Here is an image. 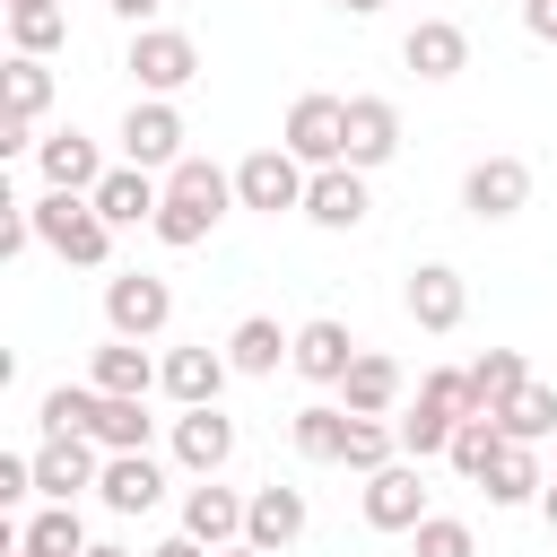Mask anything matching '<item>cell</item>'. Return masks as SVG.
I'll list each match as a JSON object with an SVG mask.
<instances>
[{"mask_svg":"<svg viewBox=\"0 0 557 557\" xmlns=\"http://www.w3.org/2000/svg\"><path fill=\"white\" fill-rule=\"evenodd\" d=\"M400 157V104L392 96H348V165L374 174Z\"/></svg>","mask_w":557,"mask_h":557,"instance_id":"9a60e30c","label":"cell"},{"mask_svg":"<svg viewBox=\"0 0 557 557\" xmlns=\"http://www.w3.org/2000/svg\"><path fill=\"white\" fill-rule=\"evenodd\" d=\"M287 357H296V331H278L270 313H244V322L226 331V366H235V374H278Z\"/></svg>","mask_w":557,"mask_h":557,"instance_id":"484cf974","label":"cell"},{"mask_svg":"<svg viewBox=\"0 0 557 557\" xmlns=\"http://www.w3.org/2000/svg\"><path fill=\"white\" fill-rule=\"evenodd\" d=\"M104 9H113V17L139 35V26H157V9H165V0H104Z\"/></svg>","mask_w":557,"mask_h":557,"instance_id":"60d3db41","label":"cell"},{"mask_svg":"<svg viewBox=\"0 0 557 557\" xmlns=\"http://www.w3.org/2000/svg\"><path fill=\"white\" fill-rule=\"evenodd\" d=\"M0 78H9V139H0V148H35V139H44V131H35V122H44V113H52V70H44V61H26V52H17V61H9V70H0Z\"/></svg>","mask_w":557,"mask_h":557,"instance_id":"603a6c76","label":"cell"},{"mask_svg":"<svg viewBox=\"0 0 557 557\" xmlns=\"http://www.w3.org/2000/svg\"><path fill=\"white\" fill-rule=\"evenodd\" d=\"M26 218H35V244H44L52 261H70V270H104V261H113V226L96 218V200L44 191V200H26Z\"/></svg>","mask_w":557,"mask_h":557,"instance_id":"7a4b0ae2","label":"cell"},{"mask_svg":"<svg viewBox=\"0 0 557 557\" xmlns=\"http://www.w3.org/2000/svg\"><path fill=\"white\" fill-rule=\"evenodd\" d=\"M122 70L139 78V96H183V87L200 78V44H191L183 26H139L131 52H122Z\"/></svg>","mask_w":557,"mask_h":557,"instance_id":"3957f363","label":"cell"},{"mask_svg":"<svg viewBox=\"0 0 557 557\" xmlns=\"http://www.w3.org/2000/svg\"><path fill=\"white\" fill-rule=\"evenodd\" d=\"M305 183H313V165H296L287 148H252V157L235 165V200H244V209H261V218L305 209Z\"/></svg>","mask_w":557,"mask_h":557,"instance_id":"8992f818","label":"cell"},{"mask_svg":"<svg viewBox=\"0 0 557 557\" xmlns=\"http://www.w3.org/2000/svg\"><path fill=\"white\" fill-rule=\"evenodd\" d=\"M278 148H287L296 165H313V174H322V165H348V96H296Z\"/></svg>","mask_w":557,"mask_h":557,"instance_id":"277c9868","label":"cell"},{"mask_svg":"<svg viewBox=\"0 0 557 557\" xmlns=\"http://www.w3.org/2000/svg\"><path fill=\"white\" fill-rule=\"evenodd\" d=\"M157 366H165V357H148V339H113V331H104V348L87 357V383H96L104 400H148V392H157Z\"/></svg>","mask_w":557,"mask_h":557,"instance_id":"5bb4252c","label":"cell"},{"mask_svg":"<svg viewBox=\"0 0 557 557\" xmlns=\"http://www.w3.org/2000/svg\"><path fill=\"white\" fill-rule=\"evenodd\" d=\"M157 209H165V183H157L148 165H113V174L96 183V218H104V226H157Z\"/></svg>","mask_w":557,"mask_h":557,"instance_id":"ac0fdd59","label":"cell"},{"mask_svg":"<svg viewBox=\"0 0 557 557\" xmlns=\"http://www.w3.org/2000/svg\"><path fill=\"white\" fill-rule=\"evenodd\" d=\"M522 26H531L540 44H557V0H522Z\"/></svg>","mask_w":557,"mask_h":557,"instance_id":"ab89813d","label":"cell"},{"mask_svg":"<svg viewBox=\"0 0 557 557\" xmlns=\"http://www.w3.org/2000/svg\"><path fill=\"white\" fill-rule=\"evenodd\" d=\"M496 426H505V444H540V435H557V392H548V383H522V392L496 409Z\"/></svg>","mask_w":557,"mask_h":557,"instance_id":"4dcf8cb0","label":"cell"},{"mask_svg":"<svg viewBox=\"0 0 557 557\" xmlns=\"http://www.w3.org/2000/svg\"><path fill=\"white\" fill-rule=\"evenodd\" d=\"M400 392H409V383H400V366H392L383 348H357V366L339 374V409H348V418H392Z\"/></svg>","mask_w":557,"mask_h":557,"instance_id":"44dd1931","label":"cell"},{"mask_svg":"<svg viewBox=\"0 0 557 557\" xmlns=\"http://www.w3.org/2000/svg\"><path fill=\"white\" fill-rule=\"evenodd\" d=\"M148 557H218V548H200V540H191V531H174V540H157V548H148Z\"/></svg>","mask_w":557,"mask_h":557,"instance_id":"b9f144b4","label":"cell"},{"mask_svg":"<svg viewBox=\"0 0 557 557\" xmlns=\"http://www.w3.org/2000/svg\"><path fill=\"white\" fill-rule=\"evenodd\" d=\"M392 461H400L392 418H357V426H348V470H357V479H374V470H392Z\"/></svg>","mask_w":557,"mask_h":557,"instance_id":"8d00e7d4","label":"cell"},{"mask_svg":"<svg viewBox=\"0 0 557 557\" xmlns=\"http://www.w3.org/2000/svg\"><path fill=\"white\" fill-rule=\"evenodd\" d=\"M540 487H548L540 479V453L531 444H505V461L487 470V505H540Z\"/></svg>","mask_w":557,"mask_h":557,"instance_id":"1f68e13d","label":"cell"},{"mask_svg":"<svg viewBox=\"0 0 557 557\" xmlns=\"http://www.w3.org/2000/svg\"><path fill=\"white\" fill-rule=\"evenodd\" d=\"M96 409H104V392H96V383H52V392H44V409H35V426H44V435H87V426H96Z\"/></svg>","mask_w":557,"mask_h":557,"instance_id":"f1b7e54d","label":"cell"},{"mask_svg":"<svg viewBox=\"0 0 557 557\" xmlns=\"http://www.w3.org/2000/svg\"><path fill=\"white\" fill-rule=\"evenodd\" d=\"M87 557H131V548H113V540H87Z\"/></svg>","mask_w":557,"mask_h":557,"instance_id":"bcb514c9","label":"cell"},{"mask_svg":"<svg viewBox=\"0 0 557 557\" xmlns=\"http://www.w3.org/2000/svg\"><path fill=\"white\" fill-rule=\"evenodd\" d=\"M35 165H44V191H78V200H96V183L113 174L87 131H44L35 139Z\"/></svg>","mask_w":557,"mask_h":557,"instance_id":"8fae6325","label":"cell"},{"mask_svg":"<svg viewBox=\"0 0 557 557\" xmlns=\"http://www.w3.org/2000/svg\"><path fill=\"white\" fill-rule=\"evenodd\" d=\"M17 9H61V0H9V17H17Z\"/></svg>","mask_w":557,"mask_h":557,"instance_id":"7dc6e473","label":"cell"},{"mask_svg":"<svg viewBox=\"0 0 557 557\" xmlns=\"http://www.w3.org/2000/svg\"><path fill=\"white\" fill-rule=\"evenodd\" d=\"M218 557H270V548H252V540H235V548H218Z\"/></svg>","mask_w":557,"mask_h":557,"instance_id":"f6af8a7d","label":"cell"},{"mask_svg":"<svg viewBox=\"0 0 557 557\" xmlns=\"http://www.w3.org/2000/svg\"><path fill=\"white\" fill-rule=\"evenodd\" d=\"M348 426H357V418H348L339 400H305V409L287 418V444H296L305 461H348Z\"/></svg>","mask_w":557,"mask_h":557,"instance_id":"4316f807","label":"cell"},{"mask_svg":"<svg viewBox=\"0 0 557 557\" xmlns=\"http://www.w3.org/2000/svg\"><path fill=\"white\" fill-rule=\"evenodd\" d=\"M174 461H183L191 479H218V470L235 461V418H226V409H183V418H174Z\"/></svg>","mask_w":557,"mask_h":557,"instance_id":"2e32d148","label":"cell"},{"mask_svg":"<svg viewBox=\"0 0 557 557\" xmlns=\"http://www.w3.org/2000/svg\"><path fill=\"white\" fill-rule=\"evenodd\" d=\"M392 435H400V461H435V453H453L461 418H453L444 400H426V392H418V409H400V418H392Z\"/></svg>","mask_w":557,"mask_h":557,"instance_id":"83f0119b","label":"cell"},{"mask_svg":"<svg viewBox=\"0 0 557 557\" xmlns=\"http://www.w3.org/2000/svg\"><path fill=\"white\" fill-rule=\"evenodd\" d=\"M470 383H479V400H487V418H496V409L531 383V366H522V348H487V357L470 366Z\"/></svg>","mask_w":557,"mask_h":557,"instance_id":"e575fe53","label":"cell"},{"mask_svg":"<svg viewBox=\"0 0 557 557\" xmlns=\"http://www.w3.org/2000/svg\"><path fill=\"white\" fill-rule=\"evenodd\" d=\"M400 61H409L418 78H461V70H470V35H461L453 17H418V26L400 35Z\"/></svg>","mask_w":557,"mask_h":557,"instance_id":"7402d4cb","label":"cell"},{"mask_svg":"<svg viewBox=\"0 0 557 557\" xmlns=\"http://www.w3.org/2000/svg\"><path fill=\"white\" fill-rule=\"evenodd\" d=\"M418 392H426V400H444L453 418H487V400H479V383H470L461 366H435V374H426Z\"/></svg>","mask_w":557,"mask_h":557,"instance_id":"f35d334b","label":"cell"},{"mask_svg":"<svg viewBox=\"0 0 557 557\" xmlns=\"http://www.w3.org/2000/svg\"><path fill=\"white\" fill-rule=\"evenodd\" d=\"M444 461H453L470 487H487V470L505 461V426H496V418H461V435H453V453H444Z\"/></svg>","mask_w":557,"mask_h":557,"instance_id":"f546056e","label":"cell"},{"mask_svg":"<svg viewBox=\"0 0 557 557\" xmlns=\"http://www.w3.org/2000/svg\"><path fill=\"white\" fill-rule=\"evenodd\" d=\"M540 522H548V531H557V479H548V487H540Z\"/></svg>","mask_w":557,"mask_h":557,"instance_id":"7bdbcfd3","label":"cell"},{"mask_svg":"<svg viewBox=\"0 0 557 557\" xmlns=\"http://www.w3.org/2000/svg\"><path fill=\"white\" fill-rule=\"evenodd\" d=\"M339 9H348V17H374V9H392V0H339Z\"/></svg>","mask_w":557,"mask_h":557,"instance_id":"ee69618b","label":"cell"},{"mask_svg":"<svg viewBox=\"0 0 557 557\" xmlns=\"http://www.w3.org/2000/svg\"><path fill=\"white\" fill-rule=\"evenodd\" d=\"M409 557H479V540H470L461 513H426V522L409 531Z\"/></svg>","mask_w":557,"mask_h":557,"instance_id":"74e56055","label":"cell"},{"mask_svg":"<svg viewBox=\"0 0 557 557\" xmlns=\"http://www.w3.org/2000/svg\"><path fill=\"white\" fill-rule=\"evenodd\" d=\"M183 531H191L200 548H235V540H244V496L218 487V479H200V487L183 496Z\"/></svg>","mask_w":557,"mask_h":557,"instance_id":"d4e9b609","label":"cell"},{"mask_svg":"<svg viewBox=\"0 0 557 557\" xmlns=\"http://www.w3.org/2000/svg\"><path fill=\"white\" fill-rule=\"evenodd\" d=\"M17 557H87V531H78V505H44L26 522V548Z\"/></svg>","mask_w":557,"mask_h":557,"instance_id":"d6a6232c","label":"cell"},{"mask_svg":"<svg viewBox=\"0 0 557 557\" xmlns=\"http://www.w3.org/2000/svg\"><path fill=\"white\" fill-rule=\"evenodd\" d=\"M366 209H374V200H366V174H357V165H322V174L305 183V218L331 226V235L366 226Z\"/></svg>","mask_w":557,"mask_h":557,"instance_id":"d6986e66","label":"cell"},{"mask_svg":"<svg viewBox=\"0 0 557 557\" xmlns=\"http://www.w3.org/2000/svg\"><path fill=\"white\" fill-rule=\"evenodd\" d=\"M148 426H157V418H148V400H104L87 435H96L104 453H148Z\"/></svg>","mask_w":557,"mask_h":557,"instance_id":"836d02e7","label":"cell"},{"mask_svg":"<svg viewBox=\"0 0 557 557\" xmlns=\"http://www.w3.org/2000/svg\"><path fill=\"white\" fill-rule=\"evenodd\" d=\"M461 209H470L479 226L522 218V209H531V165H522V157H479V165L461 174Z\"/></svg>","mask_w":557,"mask_h":557,"instance_id":"52a82bcc","label":"cell"},{"mask_svg":"<svg viewBox=\"0 0 557 557\" xmlns=\"http://www.w3.org/2000/svg\"><path fill=\"white\" fill-rule=\"evenodd\" d=\"M244 540L270 548V557L296 548V540H305V487H278V479L252 487V496H244Z\"/></svg>","mask_w":557,"mask_h":557,"instance_id":"e0dca14e","label":"cell"},{"mask_svg":"<svg viewBox=\"0 0 557 557\" xmlns=\"http://www.w3.org/2000/svg\"><path fill=\"white\" fill-rule=\"evenodd\" d=\"M418 470H426V461H392V470L366 479L357 505H366L374 531H418V522H426V479H418Z\"/></svg>","mask_w":557,"mask_h":557,"instance_id":"4fadbf2b","label":"cell"},{"mask_svg":"<svg viewBox=\"0 0 557 557\" xmlns=\"http://www.w3.org/2000/svg\"><path fill=\"white\" fill-rule=\"evenodd\" d=\"M226 348H165V366H157V392L174 400V409H218V392H226Z\"/></svg>","mask_w":557,"mask_h":557,"instance_id":"30bf717a","label":"cell"},{"mask_svg":"<svg viewBox=\"0 0 557 557\" xmlns=\"http://www.w3.org/2000/svg\"><path fill=\"white\" fill-rule=\"evenodd\" d=\"M96 479H104V444H96V435H44V444H35V496L70 505V496L96 487Z\"/></svg>","mask_w":557,"mask_h":557,"instance_id":"9c48e42d","label":"cell"},{"mask_svg":"<svg viewBox=\"0 0 557 557\" xmlns=\"http://www.w3.org/2000/svg\"><path fill=\"white\" fill-rule=\"evenodd\" d=\"M226 200H235V174L226 165H209V157H183L174 174H165V209H157V244L165 252H191V244H209V226L226 218Z\"/></svg>","mask_w":557,"mask_h":557,"instance_id":"6da1fadb","label":"cell"},{"mask_svg":"<svg viewBox=\"0 0 557 557\" xmlns=\"http://www.w3.org/2000/svg\"><path fill=\"white\" fill-rule=\"evenodd\" d=\"M9 44H17L26 61H52V52L70 44V17H61V9H17V17H9Z\"/></svg>","mask_w":557,"mask_h":557,"instance_id":"d590c367","label":"cell"},{"mask_svg":"<svg viewBox=\"0 0 557 557\" xmlns=\"http://www.w3.org/2000/svg\"><path fill=\"white\" fill-rule=\"evenodd\" d=\"M96 496H104V513H148V505L165 496V470H157L148 453H104Z\"/></svg>","mask_w":557,"mask_h":557,"instance_id":"cb8c5ba5","label":"cell"},{"mask_svg":"<svg viewBox=\"0 0 557 557\" xmlns=\"http://www.w3.org/2000/svg\"><path fill=\"white\" fill-rule=\"evenodd\" d=\"M174 322V287L157 270H113L104 278V331L113 339H157Z\"/></svg>","mask_w":557,"mask_h":557,"instance_id":"5b68a950","label":"cell"},{"mask_svg":"<svg viewBox=\"0 0 557 557\" xmlns=\"http://www.w3.org/2000/svg\"><path fill=\"white\" fill-rule=\"evenodd\" d=\"M400 305H409V322H418V331H461L470 287H461V270H453V261H418V270H409V287H400Z\"/></svg>","mask_w":557,"mask_h":557,"instance_id":"7c38bea8","label":"cell"},{"mask_svg":"<svg viewBox=\"0 0 557 557\" xmlns=\"http://www.w3.org/2000/svg\"><path fill=\"white\" fill-rule=\"evenodd\" d=\"M305 383H331L339 392V374L357 366V339H348V322H331V313H313V322H296V357H287Z\"/></svg>","mask_w":557,"mask_h":557,"instance_id":"ffe728a7","label":"cell"},{"mask_svg":"<svg viewBox=\"0 0 557 557\" xmlns=\"http://www.w3.org/2000/svg\"><path fill=\"white\" fill-rule=\"evenodd\" d=\"M122 157L148 165V174H157V165H165V174L183 165V113H174V96H139V104L122 113Z\"/></svg>","mask_w":557,"mask_h":557,"instance_id":"ba28073f","label":"cell"}]
</instances>
